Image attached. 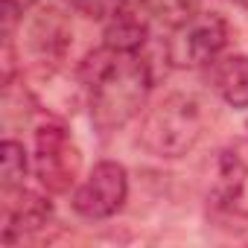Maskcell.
Wrapping results in <instances>:
<instances>
[{
    "mask_svg": "<svg viewBox=\"0 0 248 248\" xmlns=\"http://www.w3.org/2000/svg\"><path fill=\"white\" fill-rule=\"evenodd\" d=\"M129 196V175L117 161H99L82 187L73 193V210L82 219H108L114 216Z\"/></svg>",
    "mask_w": 248,
    "mask_h": 248,
    "instance_id": "obj_5",
    "label": "cell"
},
{
    "mask_svg": "<svg viewBox=\"0 0 248 248\" xmlns=\"http://www.w3.org/2000/svg\"><path fill=\"white\" fill-rule=\"evenodd\" d=\"M79 76L88 88L91 120L102 135L135 120L152 88V70L140 53H120L105 44L82 62Z\"/></svg>",
    "mask_w": 248,
    "mask_h": 248,
    "instance_id": "obj_1",
    "label": "cell"
},
{
    "mask_svg": "<svg viewBox=\"0 0 248 248\" xmlns=\"http://www.w3.org/2000/svg\"><path fill=\"white\" fill-rule=\"evenodd\" d=\"M64 3L73 9V12H79V15H85V18H96V21H108L111 15H117L123 6L129 3V0H64Z\"/></svg>",
    "mask_w": 248,
    "mask_h": 248,
    "instance_id": "obj_13",
    "label": "cell"
},
{
    "mask_svg": "<svg viewBox=\"0 0 248 248\" xmlns=\"http://www.w3.org/2000/svg\"><path fill=\"white\" fill-rule=\"evenodd\" d=\"M172 32L167 56L175 67H207L228 47V21L216 12H199L190 24Z\"/></svg>",
    "mask_w": 248,
    "mask_h": 248,
    "instance_id": "obj_3",
    "label": "cell"
},
{
    "mask_svg": "<svg viewBox=\"0 0 248 248\" xmlns=\"http://www.w3.org/2000/svg\"><path fill=\"white\" fill-rule=\"evenodd\" d=\"M143 6L146 15H152L170 30H178L199 15V0H146Z\"/></svg>",
    "mask_w": 248,
    "mask_h": 248,
    "instance_id": "obj_11",
    "label": "cell"
},
{
    "mask_svg": "<svg viewBox=\"0 0 248 248\" xmlns=\"http://www.w3.org/2000/svg\"><path fill=\"white\" fill-rule=\"evenodd\" d=\"M53 219V207L47 199L27 193L24 187H18V199L6 202V222H3V242L12 245L18 239H24L27 233H35L41 228H47Z\"/></svg>",
    "mask_w": 248,
    "mask_h": 248,
    "instance_id": "obj_7",
    "label": "cell"
},
{
    "mask_svg": "<svg viewBox=\"0 0 248 248\" xmlns=\"http://www.w3.org/2000/svg\"><path fill=\"white\" fill-rule=\"evenodd\" d=\"M0 175H3V190L24 187L27 178V149L18 140H3V158H0Z\"/></svg>",
    "mask_w": 248,
    "mask_h": 248,
    "instance_id": "obj_12",
    "label": "cell"
},
{
    "mask_svg": "<svg viewBox=\"0 0 248 248\" xmlns=\"http://www.w3.org/2000/svg\"><path fill=\"white\" fill-rule=\"evenodd\" d=\"M213 199L222 210L248 219V140L219 152Z\"/></svg>",
    "mask_w": 248,
    "mask_h": 248,
    "instance_id": "obj_6",
    "label": "cell"
},
{
    "mask_svg": "<svg viewBox=\"0 0 248 248\" xmlns=\"http://www.w3.org/2000/svg\"><path fill=\"white\" fill-rule=\"evenodd\" d=\"M30 47L41 59H62L70 47V24L62 12L44 9L30 24Z\"/></svg>",
    "mask_w": 248,
    "mask_h": 248,
    "instance_id": "obj_9",
    "label": "cell"
},
{
    "mask_svg": "<svg viewBox=\"0 0 248 248\" xmlns=\"http://www.w3.org/2000/svg\"><path fill=\"white\" fill-rule=\"evenodd\" d=\"M105 47L120 50V53H140V47L149 38V18L143 9H138L135 3H126L117 15H111L105 21Z\"/></svg>",
    "mask_w": 248,
    "mask_h": 248,
    "instance_id": "obj_8",
    "label": "cell"
},
{
    "mask_svg": "<svg viewBox=\"0 0 248 248\" xmlns=\"http://www.w3.org/2000/svg\"><path fill=\"white\" fill-rule=\"evenodd\" d=\"M32 3L35 0H3V32H6V38L12 35V27L32 9Z\"/></svg>",
    "mask_w": 248,
    "mask_h": 248,
    "instance_id": "obj_14",
    "label": "cell"
},
{
    "mask_svg": "<svg viewBox=\"0 0 248 248\" xmlns=\"http://www.w3.org/2000/svg\"><path fill=\"white\" fill-rule=\"evenodd\" d=\"M207 105L199 93H170L146 111L138 143L155 158H181L204 135Z\"/></svg>",
    "mask_w": 248,
    "mask_h": 248,
    "instance_id": "obj_2",
    "label": "cell"
},
{
    "mask_svg": "<svg viewBox=\"0 0 248 248\" xmlns=\"http://www.w3.org/2000/svg\"><path fill=\"white\" fill-rule=\"evenodd\" d=\"M82 155L64 126L47 123L35 132V172L50 193H67L76 184Z\"/></svg>",
    "mask_w": 248,
    "mask_h": 248,
    "instance_id": "obj_4",
    "label": "cell"
},
{
    "mask_svg": "<svg viewBox=\"0 0 248 248\" xmlns=\"http://www.w3.org/2000/svg\"><path fill=\"white\" fill-rule=\"evenodd\" d=\"M228 3H236V6H248V0H228Z\"/></svg>",
    "mask_w": 248,
    "mask_h": 248,
    "instance_id": "obj_15",
    "label": "cell"
},
{
    "mask_svg": "<svg viewBox=\"0 0 248 248\" xmlns=\"http://www.w3.org/2000/svg\"><path fill=\"white\" fill-rule=\"evenodd\" d=\"M210 82L228 105L248 108V56L216 59L210 64Z\"/></svg>",
    "mask_w": 248,
    "mask_h": 248,
    "instance_id": "obj_10",
    "label": "cell"
}]
</instances>
